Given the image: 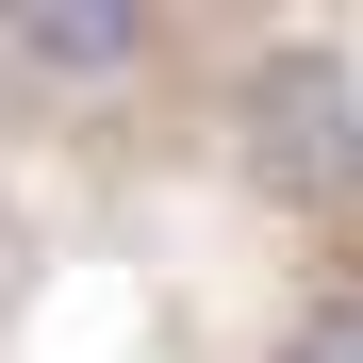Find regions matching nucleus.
I'll use <instances>...</instances> for the list:
<instances>
[{"instance_id":"obj_1","label":"nucleus","mask_w":363,"mask_h":363,"mask_svg":"<svg viewBox=\"0 0 363 363\" xmlns=\"http://www.w3.org/2000/svg\"><path fill=\"white\" fill-rule=\"evenodd\" d=\"M248 182L281 215H330V199H363V83L330 67V50H264L248 67Z\"/></svg>"},{"instance_id":"obj_2","label":"nucleus","mask_w":363,"mask_h":363,"mask_svg":"<svg viewBox=\"0 0 363 363\" xmlns=\"http://www.w3.org/2000/svg\"><path fill=\"white\" fill-rule=\"evenodd\" d=\"M17 50H33V67H133L149 17H133V0H17Z\"/></svg>"},{"instance_id":"obj_3","label":"nucleus","mask_w":363,"mask_h":363,"mask_svg":"<svg viewBox=\"0 0 363 363\" xmlns=\"http://www.w3.org/2000/svg\"><path fill=\"white\" fill-rule=\"evenodd\" d=\"M281 363H363V297H314V314H297V347Z\"/></svg>"}]
</instances>
